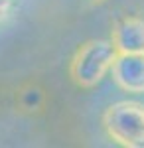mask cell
I'll return each mask as SVG.
<instances>
[{"label":"cell","instance_id":"cell-1","mask_svg":"<svg viewBox=\"0 0 144 148\" xmlns=\"http://www.w3.org/2000/svg\"><path fill=\"white\" fill-rule=\"evenodd\" d=\"M119 56L117 47L109 40H91L75 51L69 63L71 79L83 89H91L112 69V63Z\"/></svg>","mask_w":144,"mask_h":148},{"label":"cell","instance_id":"cell-2","mask_svg":"<svg viewBox=\"0 0 144 148\" xmlns=\"http://www.w3.org/2000/svg\"><path fill=\"white\" fill-rule=\"evenodd\" d=\"M103 126L111 140L126 148H144V105L119 101L103 113Z\"/></svg>","mask_w":144,"mask_h":148},{"label":"cell","instance_id":"cell-3","mask_svg":"<svg viewBox=\"0 0 144 148\" xmlns=\"http://www.w3.org/2000/svg\"><path fill=\"white\" fill-rule=\"evenodd\" d=\"M111 73L122 91L144 93V53H119Z\"/></svg>","mask_w":144,"mask_h":148},{"label":"cell","instance_id":"cell-4","mask_svg":"<svg viewBox=\"0 0 144 148\" xmlns=\"http://www.w3.org/2000/svg\"><path fill=\"white\" fill-rule=\"evenodd\" d=\"M111 42L119 53H144V20L128 16L112 28Z\"/></svg>","mask_w":144,"mask_h":148},{"label":"cell","instance_id":"cell-5","mask_svg":"<svg viewBox=\"0 0 144 148\" xmlns=\"http://www.w3.org/2000/svg\"><path fill=\"white\" fill-rule=\"evenodd\" d=\"M2 18H4V14H2V12H0V20H2Z\"/></svg>","mask_w":144,"mask_h":148},{"label":"cell","instance_id":"cell-6","mask_svg":"<svg viewBox=\"0 0 144 148\" xmlns=\"http://www.w3.org/2000/svg\"><path fill=\"white\" fill-rule=\"evenodd\" d=\"M93 2H105V0H93Z\"/></svg>","mask_w":144,"mask_h":148}]
</instances>
